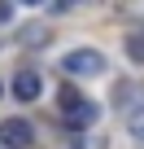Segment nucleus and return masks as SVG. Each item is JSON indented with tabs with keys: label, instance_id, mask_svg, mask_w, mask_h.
Instances as JSON below:
<instances>
[{
	"label": "nucleus",
	"instance_id": "obj_2",
	"mask_svg": "<svg viewBox=\"0 0 144 149\" xmlns=\"http://www.w3.org/2000/svg\"><path fill=\"white\" fill-rule=\"evenodd\" d=\"M61 70L74 74V79H88V74H101V70H105V57H101L96 48H79V53H65Z\"/></svg>",
	"mask_w": 144,
	"mask_h": 149
},
{
	"label": "nucleus",
	"instance_id": "obj_3",
	"mask_svg": "<svg viewBox=\"0 0 144 149\" xmlns=\"http://www.w3.org/2000/svg\"><path fill=\"white\" fill-rule=\"evenodd\" d=\"M31 140H35V127L26 118H5L0 123V145L5 149H31Z\"/></svg>",
	"mask_w": 144,
	"mask_h": 149
},
{
	"label": "nucleus",
	"instance_id": "obj_4",
	"mask_svg": "<svg viewBox=\"0 0 144 149\" xmlns=\"http://www.w3.org/2000/svg\"><path fill=\"white\" fill-rule=\"evenodd\" d=\"M39 88H44V84H39V74H35V70H18V79H13L18 101H35V97H39Z\"/></svg>",
	"mask_w": 144,
	"mask_h": 149
},
{
	"label": "nucleus",
	"instance_id": "obj_6",
	"mask_svg": "<svg viewBox=\"0 0 144 149\" xmlns=\"http://www.w3.org/2000/svg\"><path fill=\"white\" fill-rule=\"evenodd\" d=\"M127 53H131V57H140V61H144V40H131V44H127Z\"/></svg>",
	"mask_w": 144,
	"mask_h": 149
},
{
	"label": "nucleus",
	"instance_id": "obj_8",
	"mask_svg": "<svg viewBox=\"0 0 144 149\" xmlns=\"http://www.w3.org/2000/svg\"><path fill=\"white\" fill-rule=\"evenodd\" d=\"M0 149H5V145H0Z\"/></svg>",
	"mask_w": 144,
	"mask_h": 149
},
{
	"label": "nucleus",
	"instance_id": "obj_7",
	"mask_svg": "<svg viewBox=\"0 0 144 149\" xmlns=\"http://www.w3.org/2000/svg\"><path fill=\"white\" fill-rule=\"evenodd\" d=\"M9 13H13V9H9V5H0V22H5V18H9Z\"/></svg>",
	"mask_w": 144,
	"mask_h": 149
},
{
	"label": "nucleus",
	"instance_id": "obj_5",
	"mask_svg": "<svg viewBox=\"0 0 144 149\" xmlns=\"http://www.w3.org/2000/svg\"><path fill=\"white\" fill-rule=\"evenodd\" d=\"M127 132H131L135 140H144V105H135V110L127 114Z\"/></svg>",
	"mask_w": 144,
	"mask_h": 149
},
{
	"label": "nucleus",
	"instance_id": "obj_1",
	"mask_svg": "<svg viewBox=\"0 0 144 149\" xmlns=\"http://www.w3.org/2000/svg\"><path fill=\"white\" fill-rule=\"evenodd\" d=\"M61 118H65V127L83 132V127H92L101 118V105L88 101V97H79V92H70V88H61Z\"/></svg>",
	"mask_w": 144,
	"mask_h": 149
}]
</instances>
